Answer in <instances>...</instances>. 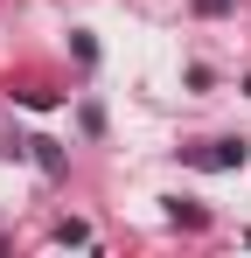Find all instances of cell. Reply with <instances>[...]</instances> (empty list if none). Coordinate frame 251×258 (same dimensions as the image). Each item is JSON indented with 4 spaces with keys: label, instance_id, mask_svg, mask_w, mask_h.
Returning a JSON list of instances; mask_svg holds the SVG:
<instances>
[{
    "label": "cell",
    "instance_id": "3957f363",
    "mask_svg": "<svg viewBox=\"0 0 251 258\" xmlns=\"http://www.w3.org/2000/svg\"><path fill=\"white\" fill-rule=\"evenodd\" d=\"M196 7H203V14H223V7H230V0H196Z\"/></svg>",
    "mask_w": 251,
    "mask_h": 258
},
{
    "label": "cell",
    "instance_id": "6da1fadb",
    "mask_svg": "<svg viewBox=\"0 0 251 258\" xmlns=\"http://www.w3.org/2000/svg\"><path fill=\"white\" fill-rule=\"evenodd\" d=\"M203 168H244V140H216L209 154H196Z\"/></svg>",
    "mask_w": 251,
    "mask_h": 258
},
{
    "label": "cell",
    "instance_id": "7a4b0ae2",
    "mask_svg": "<svg viewBox=\"0 0 251 258\" xmlns=\"http://www.w3.org/2000/svg\"><path fill=\"white\" fill-rule=\"evenodd\" d=\"M28 147H35V161H42L49 174H63V154H56V140H28Z\"/></svg>",
    "mask_w": 251,
    "mask_h": 258
}]
</instances>
